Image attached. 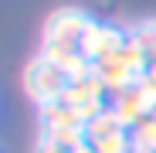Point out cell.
I'll list each match as a JSON object with an SVG mask.
<instances>
[{
  "label": "cell",
  "mask_w": 156,
  "mask_h": 153,
  "mask_svg": "<svg viewBox=\"0 0 156 153\" xmlns=\"http://www.w3.org/2000/svg\"><path fill=\"white\" fill-rule=\"evenodd\" d=\"M92 17L82 7H58L55 14H48L41 44H65V48H82V38L88 31Z\"/></svg>",
  "instance_id": "7a4b0ae2"
},
{
  "label": "cell",
  "mask_w": 156,
  "mask_h": 153,
  "mask_svg": "<svg viewBox=\"0 0 156 153\" xmlns=\"http://www.w3.org/2000/svg\"><path fill=\"white\" fill-rule=\"evenodd\" d=\"M24 92H27L31 102H37V109H48V106H58L68 92V75L51 65L48 58H31L27 68H24Z\"/></svg>",
  "instance_id": "6da1fadb"
},
{
  "label": "cell",
  "mask_w": 156,
  "mask_h": 153,
  "mask_svg": "<svg viewBox=\"0 0 156 153\" xmlns=\"http://www.w3.org/2000/svg\"><path fill=\"white\" fill-rule=\"evenodd\" d=\"M129 41V31L115 27V24H102V20H92L88 31L82 38V55L95 65V61H105L112 55H119V51L126 48Z\"/></svg>",
  "instance_id": "277c9868"
},
{
  "label": "cell",
  "mask_w": 156,
  "mask_h": 153,
  "mask_svg": "<svg viewBox=\"0 0 156 153\" xmlns=\"http://www.w3.org/2000/svg\"><path fill=\"white\" fill-rule=\"evenodd\" d=\"M129 38L146 51L149 65H156V17H146V20L133 24V27H129Z\"/></svg>",
  "instance_id": "8992f818"
},
{
  "label": "cell",
  "mask_w": 156,
  "mask_h": 153,
  "mask_svg": "<svg viewBox=\"0 0 156 153\" xmlns=\"http://www.w3.org/2000/svg\"><path fill=\"white\" fill-rule=\"evenodd\" d=\"M153 68H156V65H153Z\"/></svg>",
  "instance_id": "9c48e42d"
},
{
  "label": "cell",
  "mask_w": 156,
  "mask_h": 153,
  "mask_svg": "<svg viewBox=\"0 0 156 153\" xmlns=\"http://www.w3.org/2000/svg\"><path fill=\"white\" fill-rule=\"evenodd\" d=\"M34 153H75V150H65V146H58V143H51V140H37Z\"/></svg>",
  "instance_id": "52a82bcc"
},
{
  "label": "cell",
  "mask_w": 156,
  "mask_h": 153,
  "mask_svg": "<svg viewBox=\"0 0 156 153\" xmlns=\"http://www.w3.org/2000/svg\"><path fill=\"white\" fill-rule=\"evenodd\" d=\"M85 136H88V146L95 153H133L129 126H122L112 109H105V112H98L95 119H88Z\"/></svg>",
  "instance_id": "3957f363"
},
{
  "label": "cell",
  "mask_w": 156,
  "mask_h": 153,
  "mask_svg": "<svg viewBox=\"0 0 156 153\" xmlns=\"http://www.w3.org/2000/svg\"><path fill=\"white\" fill-rule=\"evenodd\" d=\"M65 126H88V119H85L82 112H78V109L65 106V102L41 109V133H51V129H65Z\"/></svg>",
  "instance_id": "5b68a950"
},
{
  "label": "cell",
  "mask_w": 156,
  "mask_h": 153,
  "mask_svg": "<svg viewBox=\"0 0 156 153\" xmlns=\"http://www.w3.org/2000/svg\"><path fill=\"white\" fill-rule=\"evenodd\" d=\"M75 153H95V150L92 146H82V150H75Z\"/></svg>",
  "instance_id": "ba28073f"
}]
</instances>
